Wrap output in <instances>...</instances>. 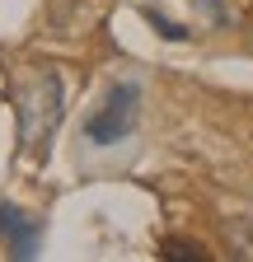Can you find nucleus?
<instances>
[{"label":"nucleus","mask_w":253,"mask_h":262,"mask_svg":"<svg viewBox=\"0 0 253 262\" xmlns=\"http://www.w3.org/2000/svg\"><path fill=\"white\" fill-rule=\"evenodd\" d=\"M225 229H230V244H235V253H239V257H253V215H235Z\"/></svg>","instance_id":"39448f33"},{"label":"nucleus","mask_w":253,"mask_h":262,"mask_svg":"<svg viewBox=\"0 0 253 262\" xmlns=\"http://www.w3.org/2000/svg\"><path fill=\"white\" fill-rule=\"evenodd\" d=\"M145 24H150L155 33H160V38H164V42H187V38H193V33H187L183 24H174V19H164L160 10H145Z\"/></svg>","instance_id":"423d86ee"},{"label":"nucleus","mask_w":253,"mask_h":262,"mask_svg":"<svg viewBox=\"0 0 253 262\" xmlns=\"http://www.w3.org/2000/svg\"><path fill=\"white\" fill-rule=\"evenodd\" d=\"M0 239H5L10 257L14 262H28V257H38V244H43V225L19 211L14 202H0Z\"/></svg>","instance_id":"7ed1b4c3"},{"label":"nucleus","mask_w":253,"mask_h":262,"mask_svg":"<svg viewBox=\"0 0 253 262\" xmlns=\"http://www.w3.org/2000/svg\"><path fill=\"white\" fill-rule=\"evenodd\" d=\"M136 122H141V84L136 80H117L103 94V103L85 117V141L99 145V150L117 145V141H126L136 131Z\"/></svg>","instance_id":"f257e3e1"},{"label":"nucleus","mask_w":253,"mask_h":262,"mask_svg":"<svg viewBox=\"0 0 253 262\" xmlns=\"http://www.w3.org/2000/svg\"><path fill=\"white\" fill-rule=\"evenodd\" d=\"M160 257H164V262H206L211 253H206L197 239H164V244H160Z\"/></svg>","instance_id":"20e7f679"},{"label":"nucleus","mask_w":253,"mask_h":262,"mask_svg":"<svg viewBox=\"0 0 253 262\" xmlns=\"http://www.w3.org/2000/svg\"><path fill=\"white\" fill-rule=\"evenodd\" d=\"M61 113H66L61 75H56V71H43L33 84L19 94V145L28 150V145L47 141L52 131H56V122H61Z\"/></svg>","instance_id":"f03ea898"}]
</instances>
